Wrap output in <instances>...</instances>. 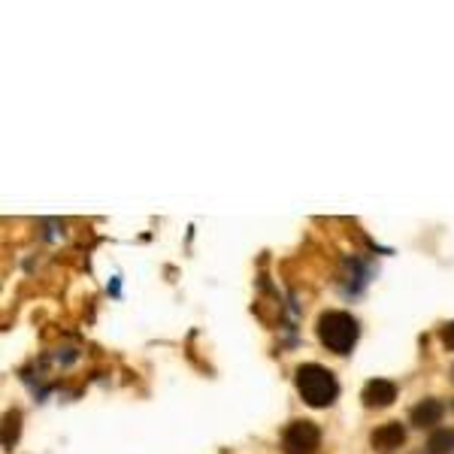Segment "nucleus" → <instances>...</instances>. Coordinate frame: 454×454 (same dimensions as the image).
<instances>
[{
  "label": "nucleus",
  "instance_id": "nucleus-1",
  "mask_svg": "<svg viewBox=\"0 0 454 454\" xmlns=\"http://www.w3.org/2000/svg\"><path fill=\"white\" fill-rule=\"evenodd\" d=\"M294 382H297V393L303 397V403L312 409H327L339 393L336 376L327 367H321V363H300L294 372Z\"/></svg>",
  "mask_w": 454,
  "mask_h": 454
},
{
  "label": "nucleus",
  "instance_id": "nucleus-2",
  "mask_svg": "<svg viewBox=\"0 0 454 454\" xmlns=\"http://www.w3.org/2000/svg\"><path fill=\"white\" fill-rule=\"evenodd\" d=\"M318 339L321 346H324L327 351H333V355H348L351 348H355L358 342V321L348 315V312L342 309H327L318 315Z\"/></svg>",
  "mask_w": 454,
  "mask_h": 454
},
{
  "label": "nucleus",
  "instance_id": "nucleus-3",
  "mask_svg": "<svg viewBox=\"0 0 454 454\" xmlns=\"http://www.w3.org/2000/svg\"><path fill=\"white\" fill-rule=\"evenodd\" d=\"M321 448V430L315 421H291L282 433V451L285 454H315Z\"/></svg>",
  "mask_w": 454,
  "mask_h": 454
},
{
  "label": "nucleus",
  "instance_id": "nucleus-4",
  "mask_svg": "<svg viewBox=\"0 0 454 454\" xmlns=\"http://www.w3.org/2000/svg\"><path fill=\"white\" fill-rule=\"evenodd\" d=\"M370 446H372V451H379V454L397 451V448L406 446V427H403L400 421L379 424V427L370 433Z\"/></svg>",
  "mask_w": 454,
  "mask_h": 454
},
{
  "label": "nucleus",
  "instance_id": "nucleus-5",
  "mask_svg": "<svg viewBox=\"0 0 454 454\" xmlns=\"http://www.w3.org/2000/svg\"><path fill=\"white\" fill-rule=\"evenodd\" d=\"M360 400L367 409H388L397 400V385L391 379H370L360 391Z\"/></svg>",
  "mask_w": 454,
  "mask_h": 454
},
{
  "label": "nucleus",
  "instance_id": "nucleus-6",
  "mask_svg": "<svg viewBox=\"0 0 454 454\" xmlns=\"http://www.w3.org/2000/svg\"><path fill=\"white\" fill-rule=\"evenodd\" d=\"M442 415H446V403L436 397H427L412 406L409 421H412V427H418V430H433L442 421Z\"/></svg>",
  "mask_w": 454,
  "mask_h": 454
},
{
  "label": "nucleus",
  "instance_id": "nucleus-7",
  "mask_svg": "<svg viewBox=\"0 0 454 454\" xmlns=\"http://www.w3.org/2000/svg\"><path fill=\"white\" fill-rule=\"evenodd\" d=\"M454 451V427H436L427 436V454H451Z\"/></svg>",
  "mask_w": 454,
  "mask_h": 454
},
{
  "label": "nucleus",
  "instance_id": "nucleus-8",
  "mask_svg": "<svg viewBox=\"0 0 454 454\" xmlns=\"http://www.w3.org/2000/svg\"><path fill=\"white\" fill-rule=\"evenodd\" d=\"M18 424H22V415L15 409L4 415V448L6 451H13V446L18 442Z\"/></svg>",
  "mask_w": 454,
  "mask_h": 454
},
{
  "label": "nucleus",
  "instance_id": "nucleus-9",
  "mask_svg": "<svg viewBox=\"0 0 454 454\" xmlns=\"http://www.w3.org/2000/svg\"><path fill=\"white\" fill-rule=\"evenodd\" d=\"M439 339H442V348L454 351V321H446V324L439 327Z\"/></svg>",
  "mask_w": 454,
  "mask_h": 454
},
{
  "label": "nucleus",
  "instance_id": "nucleus-10",
  "mask_svg": "<svg viewBox=\"0 0 454 454\" xmlns=\"http://www.w3.org/2000/svg\"><path fill=\"white\" fill-rule=\"evenodd\" d=\"M451 382H454V367H451Z\"/></svg>",
  "mask_w": 454,
  "mask_h": 454
},
{
  "label": "nucleus",
  "instance_id": "nucleus-11",
  "mask_svg": "<svg viewBox=\"0 0 454 454\" xmlns=\"http://www.w3.org/2000/svg\"><path fill=\"white\" fill-rule=\"evenodd\" d=\"M451 409H454V403H451Z\"/></svg>",
  "mask_w": 454,
  "mask_h": 454
}]
</instances>
